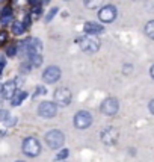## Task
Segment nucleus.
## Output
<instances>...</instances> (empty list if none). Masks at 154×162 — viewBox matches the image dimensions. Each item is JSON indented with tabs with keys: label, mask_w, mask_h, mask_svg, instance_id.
I'll return each mask as SVG.
<instances>
[{
	"label": "nucleus",
	"mask_w": 154,
	"mask_h": 162,
	"mask_svg": "<svg viewBox=\"0 0 154 162\" xmlns=\"http://www.w3.org/2000/svg\"><path fill=\"white\" fill-rule=\"evenodd\" d=\"M21 53L26 56H30V55H36V53H41L42 50V43L41 39L38 38H26L21 41Z\"/></svg>",
	"instance_id": "f257e3e1"
},
{
	"label": "nucleus",
	"mask_w": 154,
	"mask_h": 162,
	"mask_svg": "<svg viewBox=\"0 0 154 162\" xmlns=\"http://www.w3.org/2000/svg\"><path fill=\"white\" fill-rule=\"evenodd\" d=\"M79 46L83 52L86 53H95L98 49H100V41L97 39V36H83V38H79L77 39Z\"/></svg>",
	"instance_id": "f03ea898"
},
{
	"label": "nucleus",
	"mask_w": 154,
	"mask_h": 162,
	"mask_svg": "<svg viewBox=\"0 0 154 162\" xmlns=\"http://www.w3.org/2000/svg\"><path fill=\"white\" fill-rule=\"evenodd\" d=\"M64 133L60 132V130H50L47 132V135H46V142H47V146L50 149H55V150H58L60 149L62 146H64Z\"/></svg>",
	"instance_id": "7ed1b4c3"
},
{
	"label": "nucleus",
	"mask_w": 154,
	"mask_h": 162,
	"mask_svg": "<svg viewBox=\"0 0 154 162\" xmlns=\"http://www.w3.org/2000/svg\"><path fill=\"white\" fill-rule=\"evenodd\" d=\"M23 153L24 155H27V156H30V158L38 156V155L41 153V146H39L38 139L32 138V137L24 139L23 141Z\"/></svg>",
	"instance_id": "20e7f679"
},
{
	"label": "nucleus",
	"mask_w": 154,
	"mask_h": 162,
	"mask_svg": "<svg viewBox=\"0 0 154 162\" xmlns=\"http://www.w3.org/2000/svg\"><path fill=\"white\" fill-rule=\"evenodd\" d=\"M101 141L106 144V146H113L118 142V138H119V130L117 127H106L101 133Z\"/></svg>",
	"instance_id": "39448f33"
},
{
	"label": "nucleus",
	"mask_w": 154,
	"mask_h": 162,
	"mask_svg": "<svg viewBox=\"0 0 154 162\" xmlns=\"http://www.w3.org/2000/svg\"><path fill=\"white\" fill-rule=\"evenodd\" d=\"M92 124V117L86 111H79L74 117V126L77 129H88Z\"/></svg>",
	"instance_id": "423d86ee"
},
{
	"label": "nucleus",
	"mask_w": 154,
	"mask_h": 162,
	"mask_svg": "<svg viewBox=\"0 0 154 162\" xmlns=\"http://www.w3.org/2000/svg\"><path fill=\"white\" fill-rule=\"evenodd\" d=\"M38 114L42 118H53L58 114V106L56 103H51V102H42L38 106Z\"/></svg>",
	"instance_id": "0eeeda50"
},
{
	"label": "nucleus",
	"mask_w": 154,
	"mask_h": 162,
	"mask_svg": "<svg viewBox=\"0 0 154 162\" xmlns=\"http://www.w3.org/2000/svg\"><path fill=\"white\" fill-rule=\"evenodd\" d=\"M100 109H101V112L104 114V115H115L117 112H118L119 109V103L117 99H113V97H109V99H106L103 103H101V106H100Z\"/></svg>",
	"instance_id": "6e6552de"
},
{
	"label": "nucleus",
	"mask_w": 154,
	"mask_h": 162,
	"mask_svg": "<svg viewBox=\"0 0 154 162\" xmlns=\"http://www.w3.org/2000/svg\"><path fill=\"white\" fill-rule=\"evenodd\" d=\"M98 18L103 23H112L117 18V8L113 5H106L98 11Z\"/></svg>",
	"instance_id": "1a4fd4ad"
},
{
	"label": "nucleus",
	"mask_w": 154,
	"mask_h": 162,
	"mask_svg": "<svg viewBox=\"0 0 154 162\" xmlns=\"http://www.w3.org/2000/svg\"><path fill=\"white\" fill-rule=\"evenodd\" d=\"M71 91L68 88H59L55 91V100L59 106H67L71 103Z\"/></svg>",
	"instance_id": "9d476101"
},
{
	"label": "nucleus",
	"mask_w": 154,
	"mask_h": 162,
	"mask_svg": "<svg viewBox=\"0 0 154 162\" xmlns=\"http://www.w3.org/2000/svg\"><path fill=\"white\" fill-rule=\"evenodd\" d=\"M59 77H60V68L55 67V65L47 67L42 73V81L46 83H55L56 81H59Z\"/></svg>",
	"instance_id": "9b49d317"
},
{
	"label": "nucleus",
	"mask_w": 154,
	"mask_h": 162,
	"mask_svg": "<svg viewBox=\"0 0 154 162\" xmlns=\"http://www.w3.org/2000/svg\"><path fill=\"white\" fill-rule=\"evenodd\" d=\"M15 91H17V83L14 81H9L6 82L5 85H2V95L5 99H11Z\"/></svg>",
	"instance_id": "f8f14e48"
},
{
	"label": "nucleus",
	"mask_w": 154,
	"mask_h": 162,
	"mask_svg": "<svg viewBox=\"0 0 154 162\" xmlns=\"http://www.w3.org/2000/svg\"><path fill=\"white\" fill-rule=\"evenodd\" d=\"M83 29H85L86 34H89V35H98V34H101V32L104 30V27H103L101 24L94 23V21H88V23H85Z\"/></svg>",
	"instance_id": "ddd939ff"
},
{
	"label": "nucleus",
	"mask_w": 154,
	"mask_h": 162,
	"mask_svg": "<svg viewBox=\"0 0 154 162\" xmlns=\"http://www.w3.org/2000/svg\"><path fill=\"white\" fill-rule=\"evenodd\" d=\"M27 97V93L26 91H15L14 95L11 97V104L12 106H18V104L23 103V100Z\"/></svg>",
	"instance_id": "4468645a"
},
{
	"label": "nucleus",
	"mask_w": 154,
	"mask_h": 162,
	"mask_svg": "<svg viewBox=\"0 0 154 162\" xmlns=\"http://www.w3.org/2000/svg\"><path fill=\"white\" fill-rule=\"evenodd\" d=\"M12 18V9L9 6H6V8H3V11H2V15H0V23L2 24H6L9 23Z\"/></svg>",
	"instance_id": "2eb2a0df"
},
{
	"label": "nucleus",
	"mask_w": 154,
	"mask_h": 162,
	"mask_svg": "<svg viewBox=\"0 0 154 162\" xmlns=\"http://www.w3.org/2000/svg\"><path fill=\"white\" fill-rule=\"evenodd\" d=\"M24 30H26V27H24L23 23H20V21H14V24H12V34L14 35H23Z\"/></svg>",
	"instance_id": "dca6fc26"
},
{
	"label": "nucleus",
	"mask_w": 154,
	"mask_h": 162,
	"mask_svg": "<svg viewBox=\"0 0 154 162\" xmlns=\"http://www.w3.org/2000/svg\"><path fill=\"white\" fill-rule=\"evenodd\" d=\"M29 64H30L32 67H39V65L42 64V58L39 56V53L30 55V56H29Z\"/></svg>",
	"instance_id": "f3484780"
},
{
	"label": "nucleus",
	"mask_w": 154,
	"mask_h": 162,
	"mask_svg": "<svg viewBox=\"0 0 154 162\" xmlns=\"http://www.w3.org/2000/svg\"><path fill=\"white\" fill-rule=\"evenodd\" d=\"M145 34H147V36L150 39H154V20H151V21H148L145 24Z\"/></svg>",
	"instance_id": "a211bd4d"
},
{
	"label": "nucleus",
	"mask_w": 154,
	"mask_h": 162,
	"mask_svg": "<svg viewBox=\"0 0 154 162\" xmlns=\"http://www.w3.org/2000/svg\"><path fill=\"white\" fill-rule=\"evenodd\" d=\"M101 3H103V0H85V5H86V8H89V9L98 8Z\"/></svg>",
	"instance_id": "6ab92c4d"
},
{
	"label": "nucleus",
	"mask_w": 154,
	"mask_h": 162,
	"mask_svg": "<svg viewBox=\"0 0 154 162\" xmlns=\"http://www.w3.org/2000/svg\"><path fill=\"white\" fill-rule=\"evenodd\" d=\"M68 155H70V151L67 150V149H60L59 153L56 155V161H64V159H67Z\"/></svg>",
	"instance_id": "aec40b11"
},
{
	"label": "nucleus",
	"mask_w": 154,
	"mask_h": 162,
	"mask_svg": "<svg viewBox=\"0 0 154 162\" xmlns=\"http://www.w3.org/2000/svg\"><path fill=\"white\" fill-rule=\"evenodd\" d=\"M58 12H59V9H58V8H51V9H50V12L47 14V17H46V21H47V23H50V21L55 18V15H56Z\"/></svg>",
	"instance_id": "412c9836"
},
{
	"label": "nucleus",
	"mask_w": 154,
	"mask_h": 162,
	"mask_svg": "<svg viewBox=\"0 0 154 162\" xmlns=\"http://www.w3.org/2000/svg\"><path fill=\"white\" fill-rule=\"evenodd\" d=\"M6 55H8V56H15V55H17V49H15V46H11L9 47V49H8V50H6Z\"/></svg>",
	"instance_id": "4be33fe9"
},
{
	"label": "nucleus",
	"mask_w": 154,
	"mask_h": 162,
	"mask_svg": "<svg viewBox=\"0 0 154 162\" xmlns=\"http://www.w3.org/2000/svg\"><path fill=\"white\" fill-rule=\"evenodd\" d=\"M8 117H9V112L6 109H0V121H5Z\"/></svg>",
	"instance_id": "5701e85b"
},
{
	"label": "nucleus",
	"mask_w": 154,
	"mask_h": 162,
	"mask_svg": "<svg viewBox=\"0 0 154 162\" xmlns=\"http://www.w3.org/2000/svg\"><path fill=\"white\" fill-rule=\"evenodd\" d=\"M6 38H8V34H6L5 30H3V32H0V46L6 41Z\"/></svg>",
	"instance_id": "b1692460"
},
{
	"label": "nucleus",
	"mask_w": 154,
	"mask_h": 162,
	"mask_svg": "<svg viewBox=\"0 0 154 162\" xmlns=\"http://www.w3.org/2000/svg\"><path fill=\"white\" fill-rule=\"evenodd\" d=\"M46 93V88L44 86H38V90L35 91V94H33V97H36V95H39V94H44Z\"/></svg>",
	"instance_id": "393cba45"
},
{
	"label": "nucleus",
	"mask_w": 154,
	"mask_h": 162,
	"mask_svg": "<svg viewBox=\"0 0 154 162\" xmlns=\"http://www.w3.org/2000/svg\"><path fill=\"white\" fill-rule=\"evenodd\" d=\"M131 70H133V67H131L130 64H127V65H124V68H122V71H124L125 74H129V73H131Z\"/></svg>",
	"instance_id": "a878e982"
},
{
	"label": "nucleus",
	"mask_w": 154,
	"mask_h": 162,
	"mask_svg": "<svg viewBox=\"0 0 154 162\" xmlns=\"http://www.w3.org/2000/svg\"><path fill=\"white\" fill-rule=\"evenodd\" d=\"M23 24H24V27H29V26H30V17H29V15H26Z\"/></svg>",
	"instance_id": "bb28decb"
},
{
	"label": "nucleus",
	"mask_w": 154,
	"mask_h": 162,
	"mask_svg": "<svg viewBox=\"0 0 154 162\" xmlns=\"http://www.w3.org/2000/svg\"><path fill=\"white\" fill-rule=\"evenodd\" d=\"M148 109H150V112H151V114H154V99L150 102V104H148Z\"/></svg>",
	"instance_id": "cd10ccee"
},
{
	"label": "nucleus",
	"mask_w": 154,
	"mask_h": 162,
	"mask_svg": "<svg viewBox=\"0 0 154 162\" xmlns=\"http://www.w3.org/2000/svg\"><path fill=\"white\" fill-rule=\"evenodd\" d=\"M3 68H5V61H0V74H2Z\"/></svg>",
	"instance_id": "c85d7f7f"
},
{
	"label": "nucleus",
	"mask_w": 154,
	"mask_h": 162,
	"mask_svg": "<svg viewBox=\"0 0 154 162\" xmlns=\"http://www.w3.org/2000/svg\"><path fill=\"white\" fill-rule=\"evenodd\" d=\"M39 2H41V0H29L30 5H39Z\"/></svg>",
	"instance_id": "c756f323"
},
{
	"label": "nucleus",
	"mask_w": 154,
	"mask_h": 162,
	"mask_svg": "<svg viewBox=\"0 0 154 162\" xmlns=\"http://www.w3.org/2000/svg\"><path fill=\"white\" fill-rule=\"evenodd\" d=\"M150 74H151V77L154 79V65L151 67V68H150Z\"/></svg>",
	"instance_id": "7c9ffc66"
},
{
	"label": "nucleus",
	"mask_w": 154,
	"mask_h": 162,
	"mask_svg": "<svg viewBox=\"0 0 154 162\" xmlns=\"http://www.w3.org/2000/svg\"><path fill=\"white\" fill-rule=\"evenodd\" d=\"M67 2H70V0H67Z\"/></svg>",
	"instance_id": "2f4dec72"
}]
</instances>
